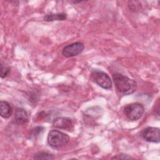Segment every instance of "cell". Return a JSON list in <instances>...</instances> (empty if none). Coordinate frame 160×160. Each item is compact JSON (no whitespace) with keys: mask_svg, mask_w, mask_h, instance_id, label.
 <instances>
[{"mask_svg":"<svg viewBox=\"0 0 160 160\" xmlns=\"http://www.w3.org/2000/svg\"><path fill=\"white\" fill-rule=\"evenodd\" d=\"M12 109L10 104L5 101L0 102V114L3 118H8L12 115Z\"/></svg>","mask_w":160,"mask_h":160,"instance_id":"9c48e42d","label":"cell"},{"mask_svg":"<svg viewBox=\"0 0 160 160\" xmlns=\"http://www.w3.org/2000/svg\"><path fill=\"white\" fill-rule=\"evenodd\" d=\"M112 159H132L134 158L132 157L129 156L128 154L121 153V154L114 156L113 158H112Z\"/></svg>","mask_w":160,"mask_h":160,"instance_id":"4fadbf2b","label":"cell"},{"mask_svg":"<svg viewBox=\"0 0 160 160\" xmlns=\"http://www.w3.org/2000/svg\"><path fill=\"white\" fill-rule=\"evenodd\" d=\"M69 142V136L60 131L54 129L48 133V143L52 148H61L67 145Z\"/></svg>","mask_w":160,"mask_h":160,"instance_id":"7a4b0ae2","label":"cell"},{"mask_svg":"<svg viewBox=\"0 0 160 160\" xmlns=\"http://www.w3.org/2000/svg\"><path fill=\"white\" fill-rule=\"evenodd\" d=\"M84 49V45L82 42H77L66 46L62 51V54L66 58H71L78 56L81 54Z\"/></svg>","mask_w":160,"mask_h":160,"instance_id":"8992f818","label":"cell"},{"mask_svg":"<svg viewBox=\"0 0 160 160\" xmlns=\"http://www.w3.org/2000/svg\"><path fill=\"white\" fill-rule=\"evenodd\" d=\"M14 119L16 122L19 125H23L28 123L29 117L27 111L21 108H17L15 111Z\"/></svg>","mask_w":160,"mask_h":160,"instance_id":"52a82bcc","label":"cell"},{"mask_svg":"<svg viewBox=\"0 0 160 160\" xmlns=\"http://www.w3.org/2000/svg\"><path fill=\"white\" fill-rule=\"evenodd\" d=\"M67 18V15L64 12L59 13H49L46 14L43 19L46 21H63Z\"/></svg>","mask_w":160,"mask_h":160,"instance_id":"30bf717a","label":"cell"},{"mask_svg":"<svg viewBox=\"0 0 160 160\" xmlns=\"http://www.w3.org/2000/svg\"><path fill=\"white\" fill-rule=\"evenodd\" d=\"M91 78L99 86L104 89H111L112 81L109 75L99 69H92L91 72Z\"/></svg>","mask_w":160,"mask_h":160,"instance_id":"3957f363","label":"cell"},{"mask_svg":"<svg viewBox=\"0 0 160 160\" xmlns=\"http://www.w3.org/2000/svg\"><path fill=\"white\" fill-rule=\"evenodd\" d=\"M142 138L147 142L158 143L160 141V130L156 127H148L141 132Z\"/></svg>","mask_w":160,"mask_h":160,"instance_id":"5b68a950","label":"cell"},{"mask_svg":"<svg viewBox=\"0 0 160 160\" xmlns=\"http://www.w3.org/2000/svg\"><path fill=\"white\" fill-rule=\"evenodd\" d=\"M54 155L47 152H39L34 155L33 159H54Z\"/></svg>","mask_w":160,"mask_h":160,"instance_id":"8fae6325","label":"cell"},{"mask_svg":"<svg viewBox=\"0 0 160 160\" xmlns=\"http://www.w3.org/2000/svg\"><path fill=\"white\" fill-rule=\"evenodd\" d=\"M72 126V122L68 118H57L53 122V126L59 129H63L69 131Z\"/></svg>","mask_w":160,"mask_h":160,"instance_id":"ba28073f","label":"cell"},{"mask_svg":"<svg viewBox=\"0 0 160 160\" xmlns=\"http://www.w3.org/2000/svg\"><path fill=\"white\" fill-rule=\"evenodd\" d=\"M144 112L143 105L139 102H134L126 105L124 108V113L126 116L131 121H136L140 119Z\"/></svg>","mask_w":160,"mask_h":160,"instance_id":"277c9868","label":"cell"},{"mask_svg":"<svg viewBox=\"0 0 160 160\" xmlns=\"http://www.w3.org/2000/svg\"><path fill=\"white\" fill-rule=\"evenodd\" d=\"M44 129V128L42 126H37L33 129V135L35 136H37L39 134H41Z\"/></svg>","mask_w":160,"mask_h":160,"instance_id":"5bb4252c","label":"cell"},{"mask_svg":"<svg viewBox=\"0 0 160 160\" xmlns=\"http://www.w3.org/2000/svg\"><path fill=\"white\" fill-rule=\"evenodd\" d=\"M112 79L116 89L124 95L133 93L136 89V82L132 79L120 73L112 75Z\"/></svg>","mask_w":160,"mask_h":160,"instance_id":"6da1fadb","label":"cell"},{"mask_svg":"<svg viewBox=\"0 0 160 160\" xmlns=\"http://www.w3.org/2000/svg\"><path fill=\"white\" fill-rule=\"evenodd\" d=\"M10 71V68L2 63L1 64V78H6L8 74L9 73Z\"/></svg>","mask_w":160,"mask_h":160,"instance_id":"7c38bea8","label":"cell"}]
</instances>
